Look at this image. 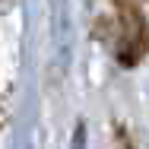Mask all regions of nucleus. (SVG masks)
Masks as SVG:
<instances>
[{"instance_id": "obj_1", "label": "nucleus", "mask_w": 149, "mask_h": 149, "mask_svg": "<svg viewBox=\"0 0 149 149\" xmlns=\"http://www.w3.org/2000/svg\"><path fill=\"white\" fill-rule=\"evenodd\" d=\"M120 60L124 63H133V60L140 57L143 51H146V26H143V16L136 13V10H120Z\"/></svg>"}]
</instances>
